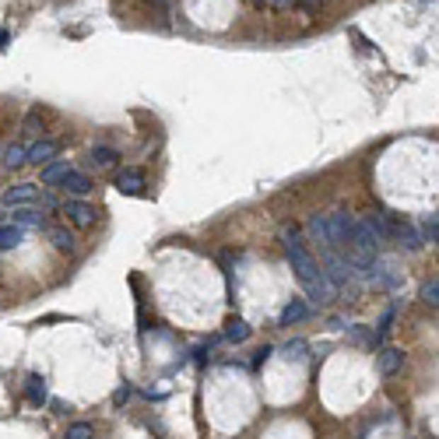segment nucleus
Wrapping results in <instances>:
<instances>
[{
	"instance_id": "obj_1",
	"label": "nucleus",
	"mask_w": 439,
	"mask_h": 439,
	"mask_svg": "<svg viewBox=\"0 0 439 439\" xmlns=\"http://www.w3.org/2000/svg\"><path fill=\"white\" fill-rule=\"evenodd\" d=\"M278 239H281V246H285V257H288V263H292V270H295L299 285L306 288L309 302H317V306H327V302H331L338 292H334V285L324 278V270H320L317 257L306 250V239H302L299 225H281Z\"/></svg>"
},
{
	"instance_id": "obj_2",
	"label": "nucleus",
	"mask_w": 439,
	"mask_h": 439,
	"mask_svg": "<svg viewBox=\"0 0 439 439\" xmlns=\"http://www.w3.org/2000/svg\"><path fill=\"white\" fill-rule=\"evenodd\" d=\"M324 222H327V239H331V250H348L351 246V229H355V218H351L348 211H331V215H324Z\"/></svg>"
},
{
	"instance_id": "obj_3",
	"label": "nucleus",
	"mask_w": 439,
	"mask_h": 439,
	"mask_svg": "<svg viewBox=\"0 0 439 439\" xmlns=\"http://www.w3.org/2000/svg\"><path fill=\"white\" fill-rule=\"evenodd\" d=\"M60 215H64L74 229H91V225H95V207L85 204V200H78V197H64V200H60Z\"/></svg>"
},
{
	"instance_id": "obj_4",
	"label": "nucleus",
	"mask_w": 439,
	"mask_h": 439,
	"mask_svg": "<svg viewBox=\"0 0 439 439\" xmlns=\"http://www.w3.org/2000/svg\"><path fill=\"white\" fill-rule=\"evenodd\" d=\"M35 197H39V183H14V186H7L4 190V197H0V207H28V204H35Z\"/></svg>"
},
{
	"instance_id": "obj_5",
	"label": "nucleus",
	"mask_w": 439,
	"mask_h": 439,
	"mask_svg": "<svg viewBox=\"0 0 439 439\" xmlns=\"http://www.w3.org/2000/svg\"><path fill=\"white\" fill-rule=\"evenodd\" d=\"M57 152H60V144H57V141H50V137H39L32 148H25V166H35V169H42L46 162H53V159H57Z\"/></svg>"
},
{
	"instance_id": "obj_6",
	"label": "nucleus",
	"mask_w": 439,
	"mask_h": 439,
	"mask_svg": "<svg viewBox=\"0 0 439 439\" xmlns=\"http://www.w3.org/2000/svg\"><path fill=\"white\" fill-rule=\"evenodd\" d=\"M57 190H64V197H78V200H85L88 193L95 190V183H91V176H88V173L74 169V173L64 176V183H60Z\"/></svg>"
},
{
	"instance_id": "obj_7",
	"label": "nucleus",
	"mask_w": 439,
	"mask_h": 439,
	"mask_svg": "<svg viewBox=\"0 0 439 439\" xmlns=\"http://www.w3.org/2000/svg\"><path fill=\"white\" fill-rule=\"evenodd\" d=\"M11 225H18L21 232H25V229H46V215H42L35 204L14 207V211H11Z\"/></svg>"
},
{
	"instance_id": "obj_8",
	"label": "nucleus",
	"mask_w": 439,
	"mask_h": 439,
	"mask_svg": "<svg viewBox=\"0 0 439 439\" xmlns=\"http://www.w3.org/2000/svg\"><path fill=\"white\" fill-rule=\"evenodd\" d=\"M404 369V351L401 348H380L376 351V372L380 376H397Z\"/></svg>"
},
{
	"instance_id": "obj_9",
	"label": "nucleus",
	"mask_w": 439,
	"mask_h": 439,
	"mask_svg": "<svg viewBox=\"0 0 439 439\" xmlns=\"http://www.w3.org/2000/svg\"><path fill=\"white\" fill-rule=\"evenodd\" d=\"M67 173H74V166H71L67 159H53V162H46V166L39 169V183L53 190V186H60V183H64V176H67Z\"/></svg>"
},
{
	"instance_id": "obj_10",
	"label": "nucleus",
	"mask_w": 439,
	"mask_h": 439,
	"mask_svg": "<svg viewBox=\"0 0 439 439\" xmlns=\"http://www.w3.org/2000/svg\"><path fill=\"white\" fill-rule=\"evenodd\" d=\"M113 186L120 190V193H144V186H148V179H144V173L141 169H120L116 173V179H113Z\"/></svg>"
},
{
	"instance_id": "obj_11",
	"label": "nucleus",
	"mask_w": 439,
	"mask_h": 439,
	"mask_svg": "<svg viewBox=\"0 0 439 439\" xmlns=\"http://www.w3.org/2000/svg\"><path fill=\"white\" fill-rule=\"evenodd\" d=\"M46 239L53 243V250L57 253H78V239H74V232H67L64 225H46Z\"/></svg>"
},
{
	"instance_id": "obj_12",
	"label": "nucleus",
	"mask_w": 439,
	"mask_h": 439,
	"mask_svg": "<svg viewBox=\"0 0 439 439\" xmlns=\"http://www.w3.org/2000/svg\"><path fill=\"white\" fill-rule=\"evenodd\" d=\"M25 401H28L32 408H42V404L50 401V390H46V380H42V376H28V380H25Z\"/></svg>"
},
{
	"instance_id": "obj_13",
	"label": "nucleus",
	"mask_w": 439,
	"mask_h": 439,
	"mask_svg": "<svg viewBox=\"0 0 439 439\" xmlns=\"http://www.w3.org/2000/svg\"><path fill=\"white\" fill-rule=\"evenodd\" d=\"M309 317V306L302 302V299H292L285 309H281V320H278V327H295V324H302Z\"/></svg>"
},
{
	"instance_id": "obj_14",
	"label": "nucleus",
	"mask_w": 439,
	"mask_h": 439,
	"mask_svg": "<svg viewBox=\"0 0 439 439\" xmlns=\"http://www.w3.org/2000/svg\"><path fill=\"white\" fill-rule=\"evenodd\" d=\"M0 166H4L7 173H14V169H21V166H25V148H21L18 141H11V144H4V148H0Z\"/></svg>"
},
{
	"instance_id": "obj_15",
	"label": "nucleus",
	"mask_w": 439,
	"mask_h": 439,
	"mask_svg": "<svg viewBox=\"0 0 439 439\" xmlns=\"http://www.w3.org/2000/svg\"><path fill=\"white\" fill-rule=\"evenodd\" d=\"M306 232H309V243H317L320 250H331V239H327V222H324V215H313V218L306 222Z\"/></svg>"
},
{
	"instance_id": "obj_16",
	"label": "nucleus",
	"mask_w": 439,
	"mask_h": 439,
	"mask_svg": "<svg viewBox=\"0 0 439 439\" xmlns=\"http://www.w3.org/2000/svg\"><path fill=\"white\" fill-rule=\"evenodd\" d=\"M88 159H91V166H95V169H109V166H116L120 152H116V148H109V144H95Z\"/></svg>"
},
{
	"instance_id": "obj_17",
	"label": "nucleus",
	"mask_w": 439,
	"mask_h": 439,
	"mask_svg": "<svg viewBox=\"0 0 439 439\" xmlns=\"http://www.w3.org/2000/svg\"><path fill=\"white\" fill-rule=\"evenodd\" d=\"M35 207L42 215H60V197L50 190V186H39V197H35Z\"/></svg>"
},
{
	"instance_id": "obj_18",
	"label": "nucleus",
	"mask_w": 439,
	"mask_h": 439,
	"mask_svg": "<svg viewBox=\"0 0 439 439\" xmlns=\"http://www.w3.org/2000/svg\"><path fill=\"white\" fill-rule=\"evenodd\" d=\"M21 239H25V232H21L18 225H0V253L18 250V246H21Z\"/></svg>"
},
{
	"instance_id": "obj_19",
	"label": "nucleus",
	"mask_w": 439,
	"mask_h": 439,
	"mask_svg": "<svg viewBox=\"0 0 439 439\" xmlns=\"http://www.w3.org/2000/svg\"><path fill=\"white\" fill-rule=\"evenodd\" d=\"M345 331H348V334L355 338V341H358V345H369V348H380V345H383V338H380V334H372V331H369V327H362V324H355V327H345Z\"/></svg>"
},
{
	"instance_id": "obj_20",
	"label": "nucleus",
	"mask_w": 439,
	"mask_h": 439,
	"mask_svg": "<svg viewBox=\"0 0 439 439\" xmlns=\"http://www.w3.org/2000/svg\"><path fill=\"white\" fill-rule=\"evenodd\" d=\"M225 338H229V341H236V345H243V341L250 338L246 320H229V324H225Z\"/></svg>"
},
{
	"instance_id": "obj_21",
	"label": "nucleus",
	"mask_w": 439,
	"mask_h": 439,
	"mask_svg": "<svg viewBox=\"0 0 439 439\" xmlns=\"http://www.w3.org/2000/svg\"><path fill=\"white\" fill-rule=\"evenodd\" d=\"M436 239H439L436 215H426V218H422V243H433V246H436Z\"/></svg>"
},
{
	"instance_id": "obj_22",
	"label": "nucleus",
	"mask_w": 439,
	"mask_h": 439,
	"mask_svg": "<svg viewBox=\"0 0 439 439\" xmlns=\"http://www.w3.org/2000/svg\"><path fill=\"white\" fill-rule=\"evenodd\" d=\"M60 439H95V429L88 422H74V426H67V433Z\"/></svg>"
},
{
	"instance_id": "obj_23",
	"label": "nucleus",
	"mask_w": 439,
	"mask_h": 439,
	"mask_svg": "<svg viewBox=\"0 0 439 439\" xmlns=\"http://www.w3.org/2000/svg\"><path fill=\"white\" fill-rule=\"evenodd\" d=\"M422 302H426V306H433V309L439 306V281H436V278L422 285Z\"/></svg>"
},
{
	"instance_id": "obj_24",
	"label": "nucleus",
	"mask_w": 439,
	"mask_h": 439,
	"mask_svg": "<svg viewBox=\"0 0 439 439\" xmlns=\"http://www.w3.org/2000/svg\"><path fill=\"white\" fill-rule=\"evenodd\" d=\"M130 397H134V387H130V383H120V387H116V394H113V404H116V408H123Z\"/></svg>"
},
{
	"instance_id": "obj_25",
	"label": "nucleus",
	"mask_w": 439,
	"mask_h": 439,
	"mask_svg": "<svg viewBox=\"0 0 439 439\" xmlns=\"http://www.w3.org/2000/svg\"><path fill=\"white\" fill-rule=\"evenodd\" d=\"M281 351H285V358H306V341L295 338V341H288Z\"/></svg>"
},
{
	"instance_id": "obj_26",
	"label": "nucleus",
	"mask_w": 439,
	"mask_h": 439,
	"mask_svg": "<svg viewBox=\"0 0 439 439\" xmlns=\"http://www.w3.org/2000/svg\"><path fill=\"white\" fill-rule=\"evenodd\" d=\"M394 320H397V306H390V309H387V313H383V320H380V331H376V334H380V338H383V334H387V331H390V324H394Z\"/></svg>"
},
{
	"instance_id": "obj_27",
	"label": "nucleus",
	"mask_w": 439,
	"mask_h": 439,
	"mask_svg": "<svg viewBox=\"0 0 439 439\" xmlns=\"http://www.w3.org/2000/svg\"><path fill=\"white\" fill-rule=\"evenodd\" d=\"M42 130V120H39V113H28L25 116V134H39Z\"/></svg>"
},
{
	"instance_id": "obj_28",
	"label": "nucleus",
	"mask_w": 439,
	"mask_h": 439,
	"mask_svg": "<svg viewBox=\"0 0 439 439\" xmlns=\"http://www.w3.org/2000/svg\"><path fill=\"white\" fill-rule=\"evenodd\" d=\"M270 355H274V348H261V351H257V358H253V365H263Z\"/></svg>"
},
{
	"instance_id": "obj_29",
	"label": "nucleus",
	"mask_w": 439,
	"mask_h": 439,
	"mask_svg": "<svg viewBox=\"0 0 439 439\" xmlns=\"http://www.w3.org/2000/svg\"><path fill=\"white\" fill-rule=\"evenodd\" d=\"M263 4H270V7H278V11H285V7H292V0H263Z\"/></svg>"
},
{
	"instance_id": "obj_30",
	"label": "nucleus",
	"mask_w": 439,
	"mask_h": 439,
	"mask_svg": "<svg viewBox=\"0 0 439 439\" xmlns=\"http://www.w3.org/2000/svg\"><path fill=\"white\" fill-rule=\"evenodd\" d=\"M4 218H7V207H0V225H4Z\"/></svg>"
},
{
	"instance_id": "obj_31",
	"label": "nucleus",
	"mask_w": 439,
	"mask_h": 439,
	"mask_svg": "<svg viewBox=\"0 0 439 439\" xmlns=\"http://www.w3.org/2000/svg\"><path fill=\"white\" fill-rule=\"evenodd\" d=\"M306 4H320V0H306Z\"/></svg>"
},
{
	"instance_id": "obj_32",
	"label": "nucleus",
	"mask_w": 439,
	"mask_h": 439,
	"mask_svg": "<svg viewBox=\"0 0 439 439\" xmlns=\"http://www.w3.org/2000/svg\"><path fill=\"white\" fill-rule=\"evenodd\" d=\"M257 4H263V0H257Z\"/></svg>"
}]
</instances>
